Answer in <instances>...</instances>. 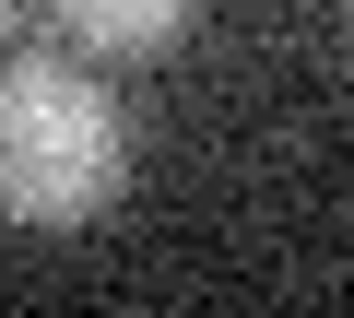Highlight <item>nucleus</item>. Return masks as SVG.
Listing matches in <instances>:
<instances>
[{
  "instance_id": "obj_3",
  "label": "nucleus",
  "mask_w": 354,
  "mask_h": 318,
  "mask_svg": "<svg viewBox=\"0 0 354 318\" xmlns=\"http://www.w3.org/2000/svg\"><path fill=\"white\" fill-rule=\"evenodd\" d=\"M0 24H12V0H0Z\"/></svg>"
},
{
  "instance_id": "obj_1",
  "label": "nucleus",
  "mask_w": 354,
  "mask_h": 318,
  "mask_svg": "<svg viewBox=\"0 0 354 318\" xmlns=\"http://www.w3.org/2000/svg\"><path fill=\"white\" fill-rule=\"evenodd\" d=\"M130 177V130H118V95L59 59V48H24L0 59V224L24 236H71L118 201Z\"/></svg>"
},
{
  "instance_id": "obj_2",
  "label": "nucleus",
  "mask_w": 354,
  "mask_h": 318,
  "mask_svg": "<svg viewBox=\"0 0 354 318\" xmlns=\"http://www.w3.org/2000/svg\"><path fill=\"white\" fill-rule=\"evenodd\" d=\"M59 36L95 48V59H165V48H189L201 24V0H48Z\"/></svg>"
}]
</instances>
